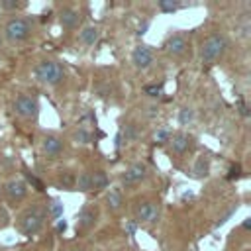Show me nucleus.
<instances>
[{"instance_id":"1","label":"nucleus","mask_w":251,"mask_h":251,"mask_svg":"<svg viewBox=\"0 0 251 251\" xmlns=\"http://www.w3.org/2000/svg\"><path fill=\"white\" fill-rule=\"evenodd\" d=\"M45 220H47V208L41 202H33L18 214L16 226L24 235L31 237L41 231V227L45 226Z\"/></svg>"},{"instance_id":"2","label":"nucleus","mask_w":251,"mask_h":251,"mask_svg":"<svg viewBox=\"0 0 251 251\" xmlns=\"http://www.w3.org/2000/svg\"><path fill=\"white\" fill-rule=\"evenodd\" d=\"M229 41L226 37V33L214 31L210 35H206L200 43V61L204 65H216L227 51Z\"/></svg>"},{"instance_id":"3","label":"nucleus","mask_w":251,"mask_h":251,"mask_svg":"<svg viewBox=\"0 0 251 251\" xmlns=\"http://www.w3.org/2000/svg\"><path fill=\"white\" fill-rule=\"evenodd\" d=\"M33 75L39 82L47 84V86H57L65 80L67 73H65V67L61 65V61L57 59H41L35 69H33Z\"/></svg>"},{"instance_id":"4","label":"nucleus","mask_w":251,"mask_h":251,"mask_svg":"<svg viewBox=\"0 0 251 251\" xmlns=\"http://www.w3.org/2000/svg\"><path fill=\"white\" fill-rule=\"evenodd\" d=\"M131 214H133L135 224H157L159 214H161V202L153 196L135 198L131 206Z\"/></svg>"},{"instance_id":"5","label":"nucleus","mask_w":251,"mask_h":251,"mask_svg":"<svg viewBox=\"0 0 251 251\" xmlns=\"http://www.w3.org/2000/svg\"><path fill=\"white\" fill-rule=\"evenodd\" d=\"M33 33V24L31 20L24 18V16H14L4 24V37L10 43H24L31 37Z\"/></svg>"},{"instance_id":"6","label":"nucleus","mask_w":251,"mask_h":251,"mask_svg":"<svg viewBox=\"0 0 251 251\" xmlns=\"http://www.w3.org/2000/svg\"><path fill=\"white\" fill-rule=\"evenodd\" d=\"M12 108L24 120H37L39 116V102L33 94H27V92H18L14 96Z\"/></svg>"},{"instance_id":"7","label":"nucleus","mask_w":251,"mask_h":251,"mask_svg":"<svg viewBox=\"0 0 251 251\" xmlns=\"http://www.w3.org/2000/svg\"><path fill=\"white\" fill-rule=\"evenodd\" d=\"M147 176H149L147 165L141 163V161H135V163H131V165L120 175V184H122V188H133V186L141 184Z\"/></svg>"},{"instance_id":"8","label":"nucleus","mask_w":251,"mask_h":251,"mask_svg":"<svg viewBox=\"0 0 251 251\" xmlns=\"http://www.w3.org/2000/svg\"><path fill=\"white\" fill-rule=\"evenodd\" d=\"M188 49H190V41H188V37H186L184 33H180V31L171 33V35L165 39V43H163V51H165L169 57H173V59H182V57H186Z\"/></svg>"},{"instance_id":"9","label":"nucleus","mask_w":251,"mask_h":251,"mask_svg":"<svg viewBox=\"0 0 251 251\" xmlns=\"http://www.w3.org/2000/svg\"><path fill=\"white\" fill-rule=\"evenodd\" d=\"M39 149H41V155L45 159L55 161V159H59L65 153V141L59 135H55V133H47V135H43Z\"/></svg>"},{"instance_id":"10","label":"nucleus","mask_w":251,"mask_h":251,"mask_svg":"<svg viewBox=\"0 0 251 251\" xmlns=\"http://www.w3.org/2000/svg\"><path fill=\"white\" fill-rule=\"evenodd\" d=\"M2 192H4V196H6V200L12 204V206H18L22 200H25V196H27V184H25V180H22V178H12V180H8L4 186H2Z\"/></svg>"},{"instance_id":"11","label":"nucleus","mask_w":251,"mask_h":251,"mask_svg":"<svg viewBox=\"0 0 251 251\" xmlns=\"http://www.w3.org/2000/svg\"><path fill=\"white\" fill-rule=\"evenodd\" d=\"M169 143V151L176 157H182L192 145H194V137L186 131H176V133H171V139L167 141Z\"/></svg>"},{"instance_id":"12","label":"nucleus","mask_w":251,"mask_h":251,"mask_svg":"<svg viewBox=\"0 0 251 251\" xmlns=\"http://www.w3.org/2000/svg\"><path fill=\"white\" fill-rule=\"evenodd\" d=\"M153 61H155V55H153V49L149 45L139 43V45L133 47V51H131V63H133V67L137 71L149 69L153 65Z\"/></svg>"},{"instance_id":"13","label":"nucleus","mask_w":251,"mask_h":251,"mask_svg":"<svg viewBox=\"0 0 251 251\" xmlns=\"http://www.w3.org/2000/svg\"><path fill=\"white\" fill-rule=\"evenodd\" d=\"M98 222V208L94 206H84L78 216H76V233H84L90 231Z\"/></svg>"},{"instance_id":"14","label":"nucleus","mask_w":251,"mask_h":251,"mask_svg":"<svg viewBox=\"0 0 251 251\" xmlns=\"http://www.w3.org/2000/svg\"><path fill=\"white\" fill-rule=\"evenodd\" d=\"M80 18H82L80 12L76 8H71V6H67L59 12V24L63 29H76L80 24Z\"/></svg>"},{"instance_id":"15","label":"nucleus","mask_w":251,"mask_h":251,"mask_svg":"<svg viewBox=\"0 0 251 251\" xmlns=\"http://www.w3.org/2000/svg\"><path fill=\"white\" fill-rule=\"evenodd\" d=\"M104 204H106V208H108L110 214L122 212V208H124V194H122V190L118 186L116 188H108L106 190V196H104Z\"/></svg>"},{"instance_id":"16","label":"nucleus","mask_w":251,"mask_h":251,"mask_svg":"<svg viewBox=\"0 0 251 251\" xmlns=\"http://www.w3.org/2000/svg\"><path fill=\"white\" fill-rule=\"evenodd\" d=\"M75 178H76V173L71 171V169H61L55 176V184L57 188L61 190H75Z\"/></svg>"},{"instance_id":"17","label":"nucleus","mask_w":251,"mask_h":251,"mask_svg":"<svg viewBox=\"0 0 251 251\" xmlns=\"http://www.w3.org/2000/svg\"><path fill=\"white\" fill-rule=\"evenodd\" d=\"M100 37V27L98 25H84L78 33V41L86 47H92Z\"/></svg>"},{"instance_id":"18","label":"nucleus","mask_w":251,"mask_h":251,"mask_svg":"<svg viewBox=\"0 0 251 251\" xmlns=\"http://www.w3.org/2000/svg\"><path fill=\"white\" fill-rule=\"evenodd\" d=\"M120 137H122V143H131V141H137L139 139V126L135 122H127L126 126H122V129L118 131Z\"/></svg>"},{"instance_id":"19","label":"nucleus","mask_w":251,"mask_h":251,"mask_svg":"<svg viewBox=\"0 0 251 251\" xmlns=\"http://www.w3.org/2000/svg\"><path fill=\"white\" fill-rule=\"evenodd\" d=\"M210 175V159L206 155L196 157L194 165H192V176L194 178H206Z\"/></svg>"},{"instance_id":"20","label":"nucleus","mask_w":251,"mask_h":251,"mask_svg":"<svg viewBox=\"0 0 251 251\" xmlns=\"http://www.w3.org/2000/svg\"><path fill=\"white\" fill-rule=\"evenodd\" d=\"M90 178H92V190H96V192L110 186V178H108L106 171H102V169L90 171Z\"/></svg>"},{"instance_id":"21","label":"nucleus","mask_w":251,"mask_h":251,"mask_svg":"<svg viewBox=\"0 0 251 251\" xmlns=\"http://www.w3.org/2000/svg\"><path fill=\"white\" fill-rule=\"evenodd\" d=\"M75 190L78 192H88L92 190V178H90V171H80L75 178Z\"/></svg>"},{"instance_id":"22","label":"nucleus","mask_w":251,"mask_h":251,"mask_svg":"<svg viewBox=\"0 0 251 251\" xmlns=\"http://www.w3.org/2000/svg\"><path fill=\"white\" fill-rule=\"evenodd\" d=\"M73 139H75L76 143L88 145V143H92V133H90L86 127H76V129L73 131Z\"/></svg>"},{"instance_id":"23","label":"nucleus","mask_w":251,"mask_h":251,"mask_svg":"<svg viewBox=\"0 0 251 251\" xmlns=\"http://www.w3.org/2000/svg\"><path fill=\"white\" fill-rule=\"evenodd\" d=\"M192 120H194V110L190 106H182L178 110V124L180 126H190Z\"/></svg>"},{"instance_id":"24","label":"nucleus","mask_w":251,"mask_h":251,"mask_svg":"<svg viewBox=\"0 0 251 251\" xmlns=\"http://www.w3.org/2000/svg\"><path fill=\"white\" fill-rule=\"evenodd\" d=\"M157 8H159L163 14H173V12H176V10L180 8V4H178V2H171V0H159V2H157Z\"/></svg>"},{"instance_id":"25","label":"nucleus","mask_w":251,"mask_h":251,"mask_svg":"<svg viewBox=\"0 0 251 251\" xmlns=\"http://www.w3.org/2000/svg\"><path fill=\"white\" fill-rule=\"evenodd\" d=\"M45 208H47V216H51L53 220H59L61 214H63V204H61L59 200H53V202L47 204Z\"/></svg>"},{"instance_id":"26","label":"nucleus","mask_w":251,"mask_h":251,"mask_svg":"<svg viewBox=\"0 0 251 251\" xmlns=\"http://www.w3.org/2000/svg\"><path fill=\"white\" fill-rule=\"evenodd\" d=\"M24 175H25V178H27V182H25V184H31V186H33L35 190H39V192H43V190H45L43 182H41V180H39L35 175H31L27 169H24Z\"/></svg>"},{"instance_id":"27","label":"nucleus","mask_w":251,"mask_h":251,"mask_svg":"<svg viewBox=\"0 0 251 251\" xmlns=\"http://www.w3.org/2000/svg\"><path fill=\"white\" fill-rule=\"evenodd\" d=\"M143 92L147 96H151V98H157V96L163 94V82H159V84H145L143 86Z\"/></svg>"},{"instance_id":"28","label":"nucleus","mask_w":251,"mask_h":251,"mask_svg":"<svg viewBox=\"0 0 251 251\" xmlns=\"http://www.w3.org/2000/svg\"><path fill=\"white\" fill-rule=\"evenodd\" d=\"M169 139H171V129L161 127V129H157V131H155V143L163 145V143H167Z\"/></svg>"},{"instance_id":"29","label":"nucleus","mask_w":251,"mask_h":251,"mask_svg":"<svg viewBox=\"0 0 251 251\" xmlns=\"http://www.w3.org/2000/svg\"><path fill=\"white\" fill-rule=\"evenodd\" d=\"M235 212H237V204H233V206H229V208H227V210H226V212H224V214H222V216L218 218V222H216V227H220V226H224V224H226V222H227V220H229V218H231V216H233Z\"/></svg>"},{"instance_id":"30","label":"nucleus","mask_w":251,"mask_h":251,"mask_svg":"<svg viewBox=\"0 0 251 251\" xmlns=\"http://www.w3.org/2000/svg\"><path fill=\"white\" fill-rule=\"evenodd\" d=\"M24 6H25V2H6V0H0V10H20Z\"/></svg>"},{"instance_id":"31","label":"nucleus","mask_w":251,"mask_h":251,"mask_svg":"<svg viewBox=\"0 0 251 251\" xmlns=\"http://www.w3.org/2000/svg\"><path fill=\"white\" fill-rule=\"evenodd\" d=\"M239 175H241V165H237V163L231 165L229 167V173H227V178H237Z\"/></svg>"},{"instance_id":"32","label":"nucleus","mask_w":251,"mask_h":251,"mask_svg":"<svg viewBox=\"0 0 251 251\" xmlns=\"http://www.w3.org/2000/svg\"><path fill=\"white\" fill-rule=\"evenodd\" d=\"M8 226V214L4 208H0V227H6Z\"/></svg>"},{"instance_id":"33","label":"nucleus","mask_w":251,"mask_h":251,"mask_svg":"<svg viewBox=\"0 0 251 251\" xmlns=\"http://www.w3.org/2000/svg\"><path fill=\"white\" fill-rule=\"evenodd\" d=\"M67 229V222L65 220H57V233H63Z\"/></svg>"},{"instance_id":"34","label":"nucleus","mask_w":251,"mask_h":251,"mask_svg":"<svg viewBox=\"0 0 251 251\" xmlns=\"http://www.w3.org/2000/svg\"><path fill=\"white\" fill-rule=\"evenodd\" d=\"M147 27H149V20H145V22L139 25V29H137V35H143V33L147 31Z\"/></svg>"},{"instance_id":"35","label":"nucleus","mask_w":251,"mask_h":251,"mask_svg":"<svg viewBox=\"0 0 251 251\" xmlns=\"http://www.w3.org/2000/svg\"><path fill=\"white\" fill-rule=\"evenodd\" d=\"M126 227H127V231L133 235V233H135V227H137V224H135V222H127V226H126Z\"/></svg>"},{"instance_id":"36","label":"nucleus","mask_w":251,"mask_h":251,"mask_svg":"<svg viewBox=\"0 0 251 251\" xmlns=\"http://www.w3.org/2000/svg\"><path fill=\"white\" fill-rule=\"evenodd\" d=\"M69 251H84L82 247H73V249H69Z\"/></svg>"},{"instance_id":"37","label":"nucleus","mask_w":251,"mask_h":251,"mask_svg":"<svg viewBox=\"0 0 251 251\" xmlns=\"http://www.w3.org/2000/svg\"><path fill=\"white\" fill-rule=\"evenodd\" d=\"M0 45H2V35H0Z\"/></svg>"},{"instance_id":"38","label":"nucleus","mask_w":251,"mask_h":251,"mask_svg":"<svg viewBox=\"0 0 251 251\" xmlns=\"http://www.w3.org/2000/svg\"><path fill=\"white\" fill-rule=\"evenodd\" d=\"M118 251H127V249H118Z\"/></svg>"}]
</instances>
